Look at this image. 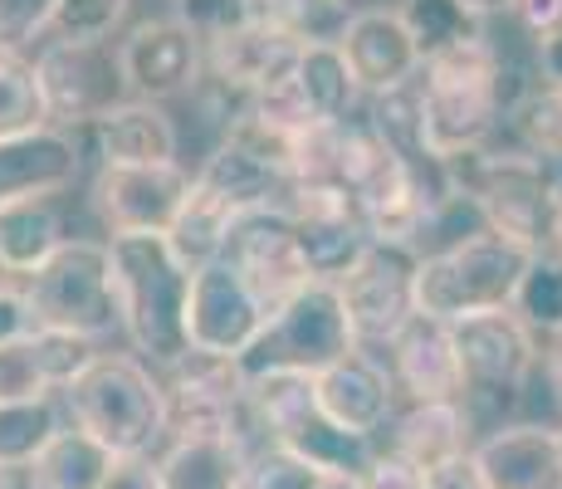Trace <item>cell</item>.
<instances>
[{
    "label": "cell",
    "instance_id": "f546056e",
    "mask_svg": "<svg viewBox=\"0 0 562 489\" xmlns=\"http://www.w3.org/2000/svg\"><path fill=\"white\" fill-rule=\"evenodd\" d=\"M235 221H240V211H235L225 196H215L205 181H191V196L187 205H181L177 225H171V249H177V259L196 275V269L215 265V259L225 255V245H231V231Z\"/></svg>",
    "mask_w": 562,
    "mask_h": 489
},
{
    "label": "cell",
    "instance_id": "603a6c76",
    "mask_svg": "<svg viewBox=\"0 0 562 489\" xmlns=\"http://www.w3.org/2000/svg\"><path fill=\"white\" fill-rule=\"evenodd\" d=\"M490 489H562V426L518 421L474 445Z\"/></svg>",
    "mask_w": 562,
    "mask_h": 489
},
{
    "label": "cell",
    "instance_id": "52a82bcc",
    "mask_svg": "<svg viewBox=\"0 0 562 489\" xmlns=\"http://www.w3.org/2000/svg\"><path fill=\"white\" fill-rule=\"evenodd\" d=\"M358 329L348 319L338 285L313 279L308 289H299L284 309H274L269 329L259 333V343L245 353V373H328L333 363H342L348 353H358Z\"/></svg>",
    "mask_w": 562,
    "mask_h": 489
},
{
    "label": "cell",
    "instance_id": "cb8c5ba5",
    "mask_svg": "<svg viewBox=\"0 0 562 489\" xmlns=\"http://www.w3.org/2000/svg\"><path fill=\"white\" fill-rule=\"evenodd\" d=\"M196 181H205L215 196H225L240 215L289 211V205H294V191H299V181L289 177L284 167H274L269 157H259V152H250L245 143H235V137H221V147L201 162Z\"/></svg>",
    "mask_w": 562,
    "mask_h": 489
},
{
    "label": "cell",
    "instance_id": "3957f363",
    "mask_svg": "<svg viewBox=\"0 0 562 489\" xmlns=\"http://www.w3.org/2000/svg\"><path fill=\"white\" fill-rule=\"evenodd\" d=\"M59 397L69 426L89 431L113 455H153L167 441L161 373L137 353H99Z\"/></svg>",
    "mask_w": 562,
    "mask_h": 489
},
{
    "label": "cell",
    "instance_id": "ee69618b",
    "mask_svg": "<svg viewBox=\"0 0 562 489\" xmlns=\"http://www.w3.org/2000/svg\"><path fill=\"white\" fill-rule=\"evenodd\" d=\"M426 489H490V485H484V470H480V460H474V451H464L456 460L430 465Z\"/></svg>",
    "mask_w": 562,
    "mask_h": 489
},
{
    "label": "cell",
    "instance_id": "f35d334b",
    "mask_svg": "<svg viewBox=\"0 0 562 489\" xmlns=\"http://www.w3.org/2000/svg\"><path fill=\"white\" fill-rule=\"evenodd\" d=\"M127 5H133V0H59L54 35L74 40V45H103V40H113V30L123 25Z\"/></svg>",
    "mask_w": 562,
    "mask_h": 489
},
{
    "label": "cell",
    "instance_id": "c3c4849f",
    "mask_svg": "<svg viewBox=\"0 0 562 489\" xmlns=\"http://www.w3.org/2000/svg\"><path fill=\"white\" fill-rule=\"evenodd\" d=\"M543 363H548V382H553V391H558V407H562V338L548 343Z\"/></svg>",
    "mask_w": 562,
    "mask_h": 489
},
{
    "label": "cell",
    "instance_id": "d6986e66",
    "mask_svg": "<svg viewBox=\"0 0 562 489\" xmlns=\"http://www.w3.org/2000/svg\"><path fill=\"white\" fill-rule=\"evenodd\" d=\"M338 45L348 54V69L358 74L367 98L406 89V84H416L420 69H426V59H420L416 40H411L402 10H386V5L352 10V20L342 25Z\"/></svg>",
    "mask_w": 562,
    "mask_h": 489
},
{
    "label": "cell",
    "instance_id": "74e56055",
    "mask_svg": "<svg viewBox=\"0 0 562 489\" xmlns=\"http://www.w3.org/2000/svg\"><path fill=\"white\" fill-rule=\"evenodd\" d=\"M323 470H313L308 460H299L294 451L274 441H259L245 460V480L240 489H318Z\"/></svg>",
    "mask_w": 562,
    "mask_h": 489
},
{
    "label": "cell",
    "instance_id": "277c9868",
    "mask_svg": "<svg viewBox=\"0 0 562 489\" xmlns=\"http://www.w3.org/2000/svg\"><path fill=\"white\" fill-rule=\"evenodd\" d=\"M528 259H533V249L504 241L490 225L464 231L436 249H420V269H416L420 313L440 323H464L474 313L514 309V293L528 275Z\"/></svg>",
    "mask_w": 562,
    "mask_h": 489
},
{
    "label": "cell",
    "instance_id": "8d00e7d4",
    "mask_svg": "<svg viewBox=\"0 0 562 489\" xmlns=\"http://www.w3.org/2000/svg\"><path fill=\"white\" fill-rule=\"evenodd\" d=\"M514 127L528 152L548 162H562V89H533L514 108Z\"/></svg>",
    "mask_w": 562,
    "mask_h": 489
},
{
    "label": "cell",
    "instance_id": "bcb514c9",
    "mask_svg": "<svg viewBox=\"0 0 562 489\" xmlns=\"http://www.w3.org/2000/svg\"><path fill=\"white\" fill-rule=\"evenodd\" d=\"M514 15H518V25L543 45L548 35L562 30V0H514Z\"/></svg>",
    "mask_w": 562,
    "mask_h": 489
},
{
    "label": "cell",
    "instance_id": "5b68a950",
    "mask_svg": "<svg viewBox=\"0 0 562 489\" xmlns=\"http://www.w3.org/2000/svg\"><path fill=\"white\" fill-rule=\"evenodd\" d=\"M420 98V143L446 167L450 157L490 147L504 113V79L499 54L484 45L456 49L446 59H430L416 79Z\"/></svg>",
    "mask_w": 562,
    "mask_h": 489
},
{
    "label": "cell",
    "instance_id": "816d5d0a",
    "mask_svg": "<svg viewBox=\"0 0 562 489\" xmlns=\"http://www.w3.org/2000/svg\"><path fill=\"white\" fill-rule=\"evenodd\" d=\"M0 489H30L25 470H0Z\"/></svg>",
    "mask_w": 562,
    "mask_h": 489
},
{
    "label": "cell",
    "instance_id": "ffe728a7",
    "mask_svg": "<svg viewBox=\"0 0 562 489\" xmlns=\"http://www.w3.org/2000/svg\"><path fill=\"white\" fill-rule=\"evenodd\" d=\"M83 152L69 127H35V133L0 137V211L20 201H54L79 181Z\"/></svg>",
    "mask_w": 562,
    "mask_h": 489
},
{
    "label": "cell",
    "instance_id": "681fc988",
    "mask_svg": "<svg viewBox=\"0 0 562 489\" xmlns=\"http://www.w3.org/2000/svg\"><path fill=\"white\" fill-rule=\"evenodd\" d=\"M464 5H470L480 20H490V15H499V10H514V0H464Z\"/></svg>",
    "mask_w": 562,
    "mask_h": 489
},
{
    "label": "cell",
    "instance_id": "f6af8a7d",
    "mask_svg": "<svg viewBox=\"0 0 562 489\" xmlns=\"http://www.w3.org/2000/svg\"><path fill=\"white\" fill-rule=\"evenodd\" d=\"M35 329H40V323H35V309H30V299L20 289L0 285V347L15 343V338H25V333H35Z\"/></svg>",
    "mask_w": 562,
    "mask_h": 489
},
{
    "label": "cell",
    "instance_id": "d4e9b609",
    "mask_svg": "<svg viewBox=\"0 0 562 489\" xmlns=\"http://www.w3.org/2000/svg\"><path fill=\"white\" fill-rule=\"evenodd\" d=\"M93 147L103 167H157V162H177L181 137L161 103L127 98L103 123H93Z\"/></svg>",
    "mask_w": 562,
    "mask_h": 489
},
{
    "label": "cell",
    "instance_id": "db71d44e",
    "mask_svg": "<svg viewBox=\"0 0 562 489\" xmlns=\"http://www.w3.org/2000/svg\"><path fill=\"white\" fill-rule=\"evenodd\" d=\"M0 285H5V265H0Z\"/></svg>",
    "mask_w": 562,
    "mask_h": 489
},
{
    "label": "cell",
    "instance_id": "f5cc1de1",
    "mask_svg": "<svg viewBox=\"0 0 562 489\" xmlns=\"http://www.w3.org/2000/svg\"><path fill=\"white\" fill-rule=\"evenodd\" d=\"M553 249L562 255V215H558V235H553Z\"/></svg>",
    "mask_w": 562,
    "mask_h": 489
},
{
    "label": "cell",
    "instance_id": "60d3db41",
    "mask_svg": "<svg viewBox=\"0 0 562 489\" xmlns=\"http://www.w3.org/2000/svg\"><path fill=\"white\" fill-rule=\"evenodd\" d=\"M255 15V0H177V20H187L201 40H215L225 30L245 25Z\"/></svg>",
    "mask_w": 562,
    "mask_h": 489
},
{
    "label": "cell",
    "instance_id": "ac0fdd59",
    "mask_svg": "<svg viewBox=\"0 0 562 489\" xmlns=\"http://www.w3.org/2000/svg\"><path fill=\"white\" fill-rule=\"evenodd\" d=\"M456 329V347L464 363V382L470 391H490V397H509L528 382V373L538 367V338L518 323L514 309L499 313H474Z\"/></svg>",
    "mask_w": 562,
    "mask_h": 489
},
{
    "label": "cell",
    "instance_id": "7dc6e473",
    "mask_svg": "<svg viewBox=\"0 0 562 489\" xmlns=\"http://www.w3.org/2000/svg\"><path fill=\"white\" fill-rule=\"evenodd\" d=\"M538 74H543L548 89H562V30L538 45Z\"/></svg>",
    "mask_w": 562,
    "mask_h": 489
},
{
    "label": "cell",
    "instance_id": "7bdbcfd3",
    "mask_svg": "<svg viewBox=\"0 0 562 489\" xmlns=\"http://www.w3.org/2000/svg\"><path fill=\"white\" fill-rule=\"evenodd\" d=\"M103 489H167V485H161V465L153 455H117Z\"/></svg>",
    "mask_w": 562,
    "mask_h": 489
},
{
    "label": "cell",
    "instance_id": "9a60e30c",
    "mask_svg": "<svg viewBox=\"0 0 562 489\" xmlns=\"http://www.w3.org/2000/svg\"><path fill=\"white\" fill-rule=\"evenodd\" d=\"M289 215H294L308 275L323 279V285H342V279L358 269V259L376 245V235L367 231L358 201L342 187H299Z\"/></svg>",
    "mask_w": 562,
    "mask_h": 489
},
{
    "label": "cell",
    "instance_id": "ba28073f",
    "mask_svg": "<svg viewBox=\"0 0 562 489\" xmlns=\"http://www.w3.org/2000/svg\"><path fill=\"white\" fill-rule=\"evenodd\" d=\"M161 391H167V441L191 436H235L259 445L265 431L255 426L250 411V373L235 357L187 353L181 363L161 367Z\"/></svg>",
    "mask_w": 562,
    "mask_h": 489
},
{
    "label": "cell",
    "instance_id": "2e32d148",
    "mask_svg": "<svg viewBox=\"0 0 562 489\" xmlns=\"http://www.w3.org/2000/svg\"><path fill=\"white\" fill-rule=\"evenodd\" d=\"M221 259H231V265L250 279V289L269 303V309H284L299 289L313 285L304 245H299L294 215L289 211H250V215H240Z\"/></svg>",
    "mask_w": 562,
    "mask_h": 489
},
{
    "label": "cell",
    "instance_id": "4dcf8cb0",
    "mask_svg": "<svg viewBox=\"0 0 562 489\" xmlns=\"http://www.w3.org/2000/svg\"><path fill=\"white\" fill-rule=\"evenodd\" d=\"M113 460L117 455L103 451L89 431L59 426L54 441L25 465V475H30V489H103Z\"/></svg>",
    "mask_w": 562,
    "mask_h": 489
},
{
    "label": "cell",
    "instance_id": "83f0119b",
    "mask_svg": "<svg viewBox=\"0 0 562 489\" xmlns=\"http://www.w3.org/2000/svg\"><path fill=\"white\" fill-rule=\"evenodd\" d=\"M64 241L69 235H64L54 201H20L0 211V265H5V275L30 279L35 269H45L59 255Z\"/></svg>",
    "mask_w": 562,
    "mask_h": 489
},
{
    "label": "cell",
    "instance_id": "8992f818",
    "mask_svg": "<svg viewBox=\"0 0 562 489\" xmlns=\"http://www.w3.org/2000/svg\"><path fill=\"white\" fill-rule=\"evenodd\" d=\"M20 293L30 299L40 329L74 333V338H89V343L123 329L108 241H64L59 255L45 269L20 279Z\"/></svg>",
    "mask_w": 562,
    "mask_h": 489
},
{
    "label": "cell",
    "instance_id": "4fadbf2b",
    "mask_svg": "<svg viewBox=\"0 0 562 489\" xmlns=\"http://www.w3.org/2000/svg\"><path fill=\"white\" fill-rule=\"evenodd\" d=\"M304 49L308 45L294 30L274 25V20H265V15H250L245 25L205 40V79H215L221 89L240 93L245 103H250V98L294 79Z\"/></svg>",
    "mask_w": 562,
    "mask_h": 489
},
{
    "label": "cell",
    "instance_id": "8fae6325",
    "mask_svg": "<svg viewBox=\"0 0 562 489\" xmlns=\"http://www.w3.org/2000/svg\"><path fill=\"white\" fill-rule=\"evenodd\" d=\"M269 319H274V309L259 299L231 259L196 269V279H191V353L245 363V353L259 343Z\"/></svg>",
    "mask_w": 562,
    "mask_h": 489
},
{
    "label": "cell",
    "instance_id": "f1b7e54d",
    "mask_svg": "<svg viewBox=\"0 0 562 489\" xmlns=\"http://www.w3.org/2000/svg\"><path fill=\"white\" fill-rule=\"evenodd\" d=\"M289 84H294V93L304 98V108L318 123H348V118H358L362 84L348 69L342 45H308Z\"/></svg>",
    "mask_w": 562,
    "mask_h": 489
},
{
    "label": "cell",
    "instance_id": "6da1fadb",
    "mask_svg": "<svg viewBox=\"0 0 562 489\" xmlns=\"http://www.w3.org/2000/svg\"><path fill=\"white\" fill-rule=\"evenodd\" d=\"M446 191L464 201L480 225H490L504 241L533 249H553L558 215H562V181L553 162L538 152H464V157L446 162Z\"/></svg>",
    "mask_w": 562,
    "mask_h": 489
},
{
    "label": "cell",
    "instance_id": "e0dca14e",
    "mask_svg": "<svg viewBox=\"0 0 562 489\" xmlns=\"http://www.w3.org/2000/svg\"><path fill=\"white\" fill-rule=\"evenodd\" d=\"M313 391H318V411L333 426L348 431V436H367V441L392 426L396 397H402L392 367L372 347H358L342 363H333L328 373H318L313 377Z\"/></svg>",
    "mask_w": 562,
    "mask_h": 489
},
{
    "label": "cell",
    "instance_id": "7a4b0ae2",
    "mask_svg": "<svg viewBox=\"0 0 562 489\" xmlns=\"http://www.w3.org/2000/svg\"><path fill=\"white\" fill-rule=\"evenodd\" d=\"M123 333L157 373L191 353V269L167 235H108Z\"/></svg>",
    "mask_w": 562,
    "mask_h": 489
},
{
    "label": "cell",
    "instance_id": "7402d4cb",
    "mask_svg": "<svg viewBox=\"0 0 562 489\" xmlns=\"http://www.w3.org/2000/svg\"><path fill=\"white\" fill-rule=\"evenodd\" d=\"M93 357H99V347L89 338H74V333H54V329L25 333V338L0 347V401H49Z\"/></svg>",
    "mask_w": 562,
    "mask_h": 489
},
{
    "label": "cell",
    "instance_id": "d590c367",
    "mask_svg": "<svg viewBox=\"0 0 562 489\" xmlns=\"http://www.w3.org/2000/svg\"><path fill=\"white\" fill-rule=\"evenodd\" d=\"M255 15L294 30L304 45H338L348 25V0H255Z\"/></svg>",
    "mask_w": 562,
    "mask_h": 489
},
{
    "label": "cell",
    "instance_id": "30bf717a",
    "mask_svg": "<svg viewBox=\"0 0 562 489\" xmlns=\"http://www.w3.org/2000/svg\"><path fill=\"white\" fill-rule=\"evenodd\" d=\"M416 269H420V255L411 245L376 241L358 259V269H352V275L338 285L362 347H386L420 313V303H416Z\"/></svg>",
    "mask_w": 562,
    "mask_h": 489
},
{
    "label": "cell",
    "instance_id": "b9f144b4",
    "mask_svg": "<svg viewBox=\"0 0 562 489\" xmlns=\"http://www.w3.org/2000/svg\"><path fill=\"white\" fill-rule=\"evenodd\" d=\"M362 489H426V470L402 460L396 451H376V460L362 475Z\"/></svg>",
    "mask_w": 562,
    "mask_h": 489
},
{
    "label": "cell",
    "instance_id": "ab89813d",
    "mask_svg": "<svg viewBox=\"0 0 562 489\" xmlns=\"http://www.w3.org/2000/svg\"><path fill=\"white\" fill-rule=\"evenodd\" d=\"M59 0H0V54H25L45 30H54Z\"/></svg>",
    "mask_w": 562,
    "mask_h": 489
},
{
    "label": "cell",
    "instance_id": "5bb4252c",
    "mask_svg": "<svg viewBox=\"0 0 562 489\" xmlns=\"http://www.w3.org/2000/svg\"><path fill=\"white\" fill-rule=\"evenodd\" d=\"M127 74V93L143 103H167V98L196 93L205 79V40L187 20H143L133 35L117 40Z\"/></svg>",
    "mask_w": 562,
    "mask_h": 489
},
{
    "label": "cell",
    "instance_id": "836d02e7",
    "mask_svg": "<svg viewBox=\"0 0 562 489\" xmlns=\"http://www.w3.org/2000/svg\"><path fill=\"white\" fill-rule=\"evenodd\" d=\"M35 127H49V103L35 59L0 54V137L35 133Z\"/></svg>",
    "mask_w": 562,
    "mask_h": 489
},
{
    "label": "cell",
    "instance_id": "d6a6232c",
    "mask_svg": "<svg viewBox=\"0 0 562 489\" xmlns=\"http://www.w3.org/2000/svg\"><path fill=\"white\" fill-rule=\"evenodd\" d=\"M514 313L538 343L562 338V255L543 249L528 259V275L514 293Z\"/></svg>",
    "mask_w": 562,
    "mask_h": 489
},
{
    "label": "cell",
    "instance_id": "4316f807",
    "mask_svg": "<svg viewBox=\"0 0 562 489\" xmlns=\"http://www.w3.org/2000/svg\"><path fill=\"white\" fill-rule=\"evenodd\" d=\"M255 445L235 436H191V441H167L157 455L161 485L167 489H240L245 460Z\"/></svg>",
    "mask_w": 562,
    "mask_h": 489
},
{
    "label": "cell",
    "instance_id": "44dd1931",
    "mask_svg": "<svg viewBox=\"0 0 562 489\" xmlns=\"http://www.w3.org/2000/svg\"><path fill=\"white\" fill-rule=\"evenodd\" d=\"M386 367H392L396 387L406 391V401H464L470 397L456 329L440 319H426V313H416L386 343Z\"/></svg>",
    "mask_w": 562,
    "mask_h": 489
},
{
    "label": "cell",
    "instance_id": "e575fe53",
    "mask_svg": "<svg viewBox=\"0 0 562 489\" xmlns=\"http://www.w3.org/2000/svg\"><path fill=\"white\" fill-rule=\"evenodd\" d=\"M54 401H0V470H25L54 441Z\"/></svg>",
    "mask_w": 562,
    "mask_h": 489
},
{
    "label": "cell",
    "instance_id": "7c38bea8",
    "mask_svg": "<svg viewBox=\"0 0 562 489\" xmlns=\"http://www.w3.org/2000/svg\"><path fill=\"white\" fill-rule=\"evenodd\" d=\"M196 171L181 162L157 167H99L93 181V211L108 225V235H171L181 205L191 196Z\"/></svg>",
    "mask_w": 562,
    "mask_h": 489
},
{
    "label": "cell",
    "instance_id": "484cf974",
    "mask_svg": "<svg viewBox=\"0 0 562 489\" xmlns=\"http://www.w3.org/2000/svg\"><path fill=\"white\" fill-rule=\"evenodd\" d=\"M386 431H392L386 451H396L402 460L420 465V470L474 451L470 445V407H464V401H406Z\"/></svg>",
    "mask_w": 562,
    "mask_h": 489
},
{
    "label": "cell",
    "instance_id": "f907efd6",
    "mask_svg": "<svg viewBox=\"0 0 562 489\" xmlns=\"http://www.w3.org/2000/svg\"><path fill=\"white\" fill-rule=\"evenodd\" d=\"M318 489H362V475H323Z\"/></svg>",
    "mask_w": 562,
    "mask_h": 489
},
{
    "label": "cell",
    "instance_id": "1f68e13d",
    "mask_svg": "<svg viewBox=\"0 0 562 489\" xmlns=\"http://www.w3.org/2000/svg\"><path fill=\"white\" fill-rule=\"evenodd\" d=\"M402 20L416 40L420 59H446L456 49H470V45H484V20L474 15L464 0H406L402 5Z\"/></svg>",
    "mask_w": 562,
    "mask_h": 489
},
{
    "label": "cell",
    "instance_id": "9c48e42d",
    "mask_svg": "<svg viewBox=\"0 0 562 489\" xmlns=\"http://www.w3.org/2000/svg\"><path fill=\"white\" fill-rule=\"evenodd\" d=\"M40 84H45V103H49V123L54 127H83V123H103L113 108H123L127 98V74H123V54L113 40L103 45H74V40H54V45L35 59Z\"/></svg>",
    "mask_w": 562,
    "mask_h": 489
}]
</instances>
